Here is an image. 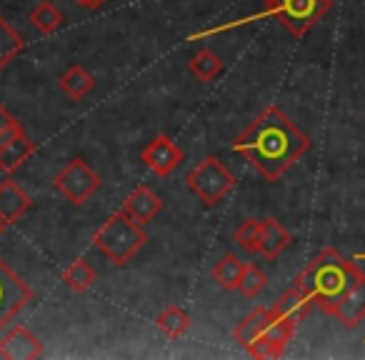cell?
Returning <instances> with one entry per match:
<instances>
[{
    "label": "cell",
    "mask_w": 365,
    "mask_h": 360,
    "mask_svg": "<svg viewBox=\"0 0 365 360\" xmlns=\"http://www.w3.org/2000/svg\"><path fill=\"white\" fill-rule=\"evenodd\" d=\"M3 228H6V225H3V223H0V233H3Z\"/></svg>",
    "instance_id": "cell-28"
},
{
    "label": "cell",
    "mask_w": 365,
    "mask_h": 360,
    "mask_svg": "<svg viewBox=\"0 0 365 360\" xmlns=\"http://www.w3.org/2000/svg\"><path fill=\"white\" fill-rule=\"evenodd\" d=\"M190 325H193V318L182 308H178V305H168V308L158 315V328L170 340H180L182 335L190 330Z\"/></svg>",
    "instance_id": "cell-19"
},
{
    "label": "cell",
    "mask_w": 365,
    "mask_h": 360,
    "mask_svg": "<svg viewBox=\"0 0 365 360\" xmlns=\"http://www.w3.org/2000/svg\"><path fill=\"white\" fill-rule=\"evenodd\" d=\"M268 285V275L253 263H245L243 268V275H240V283H238V290L245 295V298H255L260 290Z\"/></svg>",
    "instance_id": "cell-25"
},
{
    "label": "cell",
    "mask_w": 365,
    "mask_h": 360,
    "mask_svg": "<svg viewBox=\"0 0 365 360\" xmlns=\"http://www.w3.org/2000/svg\"><path fill=\"white\" fill-rule=\"evenodd\" d=\"M273 318H275V305H265V308L260 305V308H255L253 313H250L243 323H238V328L233 330L235 343H240L243 348H248V345L253 343V340L258 338L265 328H268Z\"/></svg>",
    "instance_id": "cell-16"
},
{
    "label": "cell",
    "mask_w": 365,
    "mask_h": 360,
    "mask_svg": "<svg viewBox=\"0 0 365 360\" xmlns=\"http://www.w3.org/2000/svg\"><path fill=\"white\" fill-rule=\"evenodd\" d=\"M16 118L11 115V113H8V108L3 106V103H0V135H3V133L6 130H11L13 125H16Z\"/></svg>",
    "instance_id": "cell-26"
},
{
    "label": "cell",
    "mask_w": 365,
    "mask_h": 360,
    "mask_svg": "<svg viewBox=\"0 0 365 360\" xmlns=\"http://www.w3.org/2000/svg\"><path fill=\"white\" fill-rule=\"evenodd\" d=\"M33 153H36V145H33V140L26 135L21 123H16L11 130H6L0 135V170L16 173Z\"/></svg>",
    "instance_id": "cell-9"
},
{
    "label": "cell",
    "mask_w": 365,
    "mask_h": 360,
    "mask_svg": "<svg viewBox=\"0 0 365 360\" xmlns=\"http://www.w3.org/2000/svg\"><path fill=\"white\" fill-rule=\"evenodd\" d=\"M78 6H83V8H91V11H96V8H101L106 0H76Z\"/></svg>",
    "instance_id": "cell-27"
},
{
    "label": "cell",
    "mask_w": 365,
    "mask_h": 360,
    "mask_svg": "<svg viewBox=\"0 0 365 360\" xmlns=\"http://www.w3.org/2000/svg\"><path fill=\"white\" fill-rule=\"evenodd\" d=\"M58 88H61L71 101H83V98L96 88V78H93L91 71H86L83 66H71L61 78H58Z\"/></svg>",
    "instance_id": "cell-17"
},
{
    "label": "cell",
    "mask_w": 365,
    "mask_h": 360,
    "mask_svg": "<svg viewBox=\"0 0 365 360\" xmlns=\"http://www.w3.org/2000/svg\"><path fill=\"white\" fill-rule=\"evenodd\" d=\"M148 243V233L140 223L130 218L125 210H115L101 228L93 233V245L110 260L113 265L123 268L133 260V255Z\"/></svg>",
    "instance_id": "cell-4"
},
{
    "label": "cell",
    "mask_w": 365,
    "mask_h": 360,
    "mask_svg": "<svg viewBox=\"0 0 365 360\" xmlns=\"http://www.w3.org/2000/svg\"><path fill=\"white\" fill-rule=\"evenodd\" d=\"M243 268H245L243 260H240L238 255L228 253V255H223V258H220L218 263L213 265L210 275H213V280L218 283L220 290L230 293V290H238V283H240V275H243Z\"/></svg>",
    "instance_id": "cell-18"
},
{
    "label": "cell",
    "mask_w": 365,
    "mask_h": 360,
    "mask_svg": "<svg viewBox=\"0 0 365 360\" xmlns=\"http://www.w3.org/2000/svg\"><path fill=\"white\" fill-rule=\"evenodd\" d=\"M101 188V175L81 158H73L56 175V190L73 205H83Z\"/></svg>",
    "instance_id": "cell-7"
},
{
    "label": "cell",
    "mask_w": 365,
    "mask_h": 360,
    "mask_svg": "<svg viewBox=\"0 0 365 360\" xmlns=\"http://www.w3.org/2000/svg\"><path fill=\"white\" fill-rule=\"evenodd\" d=\"M33 208V198L16 183V180H3L0 183V223L13 225L16 220H21L28 210Z\"/></svg>",
    "instance_id": "cell-13"
},
{
    "label": "cell",
    "mask_w": 365,
    "mask_h": 360,
    "mask_svg": "<svg viewBox=\"0 0 365 360\" xmlns=\"http://www.w3.org/2000/svg\"><path fill=\"white\" fill-rule=\"evenodd\" d=\"M233 240L238 248H243L245 253H258L260 250V220L248 218L235 228Z\"/></svg>",
    "instance_id": "cell-24"
},
{
    "label": "cell",
    "mask_w": 365,
    "mask_h": 360,
    "mask_svg": "<svg viewBox=\"0 0 365 360\" xmlns=\"http://www.w3.org/2000/svg\"><path fill=\"white\" fill-rule=\"evenodd\" d=\"M33 300V290L0 260V333Z\"/></svg>",
    "instance_id": "cell-8"
},
{
    "label": "cell",
    "mask_w": 365,
    "mask_h": 360,
    "mask_svg": "<svg viewBox=\"0 0 365 360\" xmlns=\"http://www.w3.org/2000/svg\"><path fill=\"white\" fill-rule=\"evenodd\" d=\"M96 280H98V273L93 270V265L83 258L73 260V263L63 270V283L71 290H76V293H86L88 288H93Z\"/></svg>",
    "instance_id": "cell-21"
},
{
    "label": "cell",
    "mask_w": 365,
    "mask_h": 360,
    "mask_svg": "<svg viewBox=\"0 0 365 360\" xmlns=\"http://www.w3.org/2000/svg\"><path fill=\"white\" fill-rule=\"evenodd\" d=\"M273 305H275V318L270 320L268 328L245 348L253 358H280L285 345L293 340L298 323L310 313V308H313L308 295L295 283H293V288L280 295Z\"/></svg>",
    "instance_id": "cell-3"
},
{
    "label": "cell",
    "mask_w": 365,
    "mask_h": 360,
    "mask_svg": "<svg viewBox=\"0 0 365 360\" xmlns=\"http://www.w3.org/2000/svg\"><path fill=\"white\" fill-rule=\"evenodd\" d=\"M333 8V0H265V11L273 16L290 36L303 38Z\"/></svg>",
    "instance_id": "cell-6"
},
{
    "label": "cell",
    "mask_w": 365,
    "mask_h": 360,
    "mask_svg": "<svg viewBox=\"0 0 365 360\" xmlns=\"http://www.w3.org/2000/svg\"><path fill=\"white\" fill-rule=\"evenodd\" d=\"M188 71L193 73L198 81L210 83V81H215V78H218L220 71H223V61H220V58L215 56L210 48H203V51L195 53V56L190 58Z\"/></svg>",
    "instance_id": "cell-23"
},
{
    "label": "cell",
    "mask_w": 365,
    "mask_h": 360,
    "mask_svg": "<svg viewBox=\"0 0 365 360\" xmlns=\"http://www.w3.org/2000/svg\"><path fill=\"white\" fill-rule=\"evenodd\" d=\"M328 315H333L338 323H343L345 328H358L365 318V273L360 275V280L328 310Z\"/></svg>",
    "instance_id": "cell-12"
},
{
    "label": "cell",
    "mask_w": 365,
    "mask_h": 360,
    "mask_svg": "<svg viewBox=\"0 0 365 360\" xmlns=\"http://www.w3.org/2000/svg\"><path fill=\"white\" fill-rule=\"evenodd\" d=\"M185 185L205 208H215L235 188V175L223 160H218L215 155H205L185 175Z\"/></svg>",
    "instance_id": "cell-5"
},
{
    "label": "cell",
    "mask_w": 365,
    "mask_h": 360,
    "mask_svg": "<svg viewBox=\"0 0 365 360\" xmlns=\"http://www.w3.org/2000/svg\"><path fill=\"white\" fill-rule=\"evenodd\" d=\"M26 43H23V36L6 21V18L0 16V71L13 63L18 56L23 53Z\"/></svg>",
    "instance_id": "cell-22"
},
{
    "label": "cell",
    "mask_w": 365,
    "mask_h": 360,
    "mask_svg": "<svg viewBox=\"0 0 365 360\" xmlns=\"http://www.w3.org/2000/svg\"><path fill=\"white\" fill-rule=\"evenodd\" d=\"M363 270L335 248H325L308 263V268L295 278V285L308 295V300L328 313L350 288L360 280Z\"/></svg>",
    "instance_id": "cell-2"
},
{
    "label": "cell",
    "mask_w": 365,
    "mask_h": 360,
    "mask_svg": "<svg viewBox=\"0 0 365 360\" xmlns=\"http://www.w3.org/2000/svg\"><path fill=\"white\" fill-rule=\"evenodd\" d=\"M140 160L155 173L158 178H168L182 163V150L168 135H158L140 153Z\"/></svg>",
    "instance_id": "cell-10"
},
{
    "label": "cell",
    "mask_w": 365,
    "mask_h": 360,
    "mask_svg": "<svg viewBox=\"0 0 365 360\" xmlns=\"http://www.w3.org/2000/svg\"><path fill=\"white\" fill-rule=\"evenodd\" d=\"M160 208H163V200L158 198L148 185H138V188L125 198V203H123V210L140 225L150 223V220L160 213Z\"/></svg>",
    "instance_id": "cell-15"
},
{
    "label": "cell",
    "mask_w": 365,
    "mask_h": 360,
    "mask_svg": "<svg viewBox=\"0 0 365 360\" xmlns=\"http://www.w3.org/2000/svg\"><path fill=\"white\" fill-rule=\"evenodd\" d=\"M28 21H31V26L36 28L41 36H51V33H56L58 28L66 23V16H63L61 11H58L53 3H48V0H43V3H38L36 8L31 11V16H28Z\"/></svg>",
    "instance_id": "cell-20"
},
{
    "label": "cell",
    "mask_w": 365,
    "mask_h": 360,
    "mask_svg": "<svg viewBox=\"0 0 365 360\" xmlns=\"http://www.w3.org/2000/svg\"><path fill=\"white\" fill-rule=\"evenodd\" d=\"M310 138L275 106L263 108L233 140V150L245 158L268 183L280 180L310 150Z\"/></svg>",
    "instance_id": "cell-1"
},
{
    "label": "cell",
    "mask_w": 365,
    "mask_h": 360,
    "mask_svg": "<svg viewBox=\"0 0 365 360\" xmlns=\"http://www.w3.org/2000/svg\"><path fill=\"white\" fill-rule=\"evenodd\" d=\"M293 243V235L285 228L280 220H275L273 215L260 220V250L265 260H275L280 253H283L288 245Z\"/></svg>",
    "instance_id": "cell-14"
},
{
    "label": "cell",
    "mask_w": 365,
    "mask_h": 360,
    "mask_svg": "<svg viewBox=\"0 0 365 360\" xmlns=\"http://www.w3.org/2000/svg\"><path fill=\"white\" fill-rule=\"evenodd\" d=\"M43 355V343L26 328L16 325L0 338V358L6 360H36Z\"/></svg>",
    "instance_id": "cell-11"
}]
</instances>
